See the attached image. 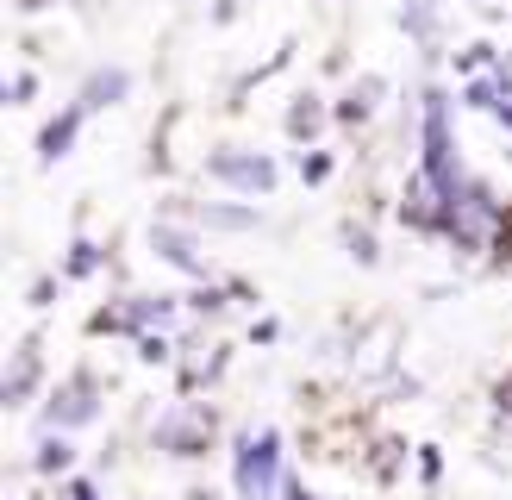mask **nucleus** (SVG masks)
<instances>
[{
    "instance_id": "nucleus-1",
    "label": "nucleus",
    "mask_w": 512,
    "mask_h": 500,
    "mask_svg": "<svg viewBox=\"0 0 512 500\" xmlns=\"http://www.w3.org/2000/svg\"><path fill=\"white\" fill-rule=\"evenodd\" d=\"M281 438L275 432H256V438H244V450H238V488L250 494V500H269L275 494V482H281Z\"/></svg>"
},
{
    "instance_id": "nucleus-2",
    "label": "nucleus",
    "mask_w": 512,
    "mask_h": 500,
    "mask_svg": "<svg viewBox=\"0 0 512 500\" xmlns=\"http://www.w3.org/2000/svg\"><path fill=\"white\" fill-rule=\"evenodd\" d=\"M207 169L225 175V182H238V188H250V194L275 188V163H263V157H238V150H213Z\"/></svg>"
},
{
    "instance_id": "nucleus-3",
    "label": "nucleus",
    "mask_w": 512,
    "mask_h": 500,
    "mask_svg": "<svg viewBox=\"0 0 512 500\" xmlns=\"http://www.w3.org/2000/svg\"><path fill=\"white\" fill-rule=\"evenodd\" d=\"M150 238H157V250H163V257H169L175 269H188V275H200V257H194V238H182V232H175V225H157V232H150Z\"/></svg>"
},
{
    "instance_id": "nucleus-4",
    "label": "nucleus",
    "mask_w": 512,
    "mask_h": 500,
    "mask_svg": "<svg viewBox=\"0 0 512 500\" xmlns=\"http://www.w3.org/2000/svg\"><path fill=\"white\" fill-rule=\"evenodd\" d=\"M119 94H125V75H119V69H100L94 82L82 88V100H75V107H82V113H94V107H113Z\"/></svg>"
},
{
    "instance_id": "nucleus-5",
    "label": "nucleus",
    "mask_w": 512,
    "mask_h": 500,
    "mask_svg": "<svg viewBox=\"0 0 512 500\" xmlns=\"http://www.w3.org/2000/svg\"><path fill=\"white\" fill-rule=\"evenodd\" d=\"M75 125H82V107H69L63 119H50V125H44V138H38V150H44V163H57L63 150H69V138H75Z\"/></svg>"
},
{
    "instance_id": "nucleus-6",
    "label": "nucleus",
    "mask_w": 512,
    "mask_h": 500,
    "mask_svg": "<svg viewBox=\"0 0 512 500\" xmlns=\"http://www.w3.org/2000/svg\"><path fill=\"white\" fill-rule=\"evenodd\" d=\"M57 419H63V425H75V419H94V388H88V382H75V388L57 400Z\"/></svg>"
},
{
    "instance_id": "nucleus-7",
    "label": "nucleus",
    "mask_w": 512,
    "mask_h": 500,
    "mask_svg": "<svg viewBox=\"0 0 512 500\" xmlns=\"http://www.w3.org/2000/svg\"><path fill=\"white\" fill-rule=\"evenodd\" d=\"M94 269H100V250H94L88 238H75V244H69V275H94Z\"/></svg>"
},
{
    "instance_id": "nucleus-8",
    "label": "nucleus",
    "mask_w": 512,
    "mask_h": 500,
    "mask_svg": "<svg viewBox=\"0 0 512 500\" xmlns=\"http://www.w3.org/2000/svg\"><path fill=\"white\" fill-rule=\"evenodd\" d=\"M207 219H213V225H256L250 207H207Z\"/></svg>"
},
{
    "instance_id": "nucleus-9",
    "label": "nucleus",
    "mask_w": 512,
    "mask_h": 500,
    "mask_svg": "<svg viewBox=\"0 0 512 500\" xmlns=\"http://www.w3.org/2000/svg\"><path fill=\"white\" fill-rule=\"evenodd\" d=\"M38 463H44V469H69V444H44Z\"/></svg>"
},
{
    "instance_id": "nucleus-10",
    "label": "nucleus",
    "mask_w": 512,
    "mask_h": 500,
    "mask_svg": "<svg viewBox=\"0 0 512 500\" xmlns=\"http://www.w3.org/2000/svg\"><path fill=\"white\" fill-rule=\"evenodd\" d=\"M494 100H500L494 82H475V88H469V107H494Z\"/></svg>"
},
{
    "instance_id": "nucleus-11",
    "label": "nucleus",
    "mask_w": 512,
    "mask_h": 500,
    "mask_svg": "<svg viewBox=\"0 0 512 500\" xmlns=\"http://www.w3.org/2000/svg\"><path fill=\"white\" fill-rule=\"evenodd\" d=\"M325 169H331L325 150H319V157H306V182H325Z\"/></svg>"
},
{
    "instance_id": "nucleus-12",
    "label": "nucleus",
    "mask_w": 512,
    "mask_h": 500,
    "mask_svg": "<svg viewBox=\"0 0 512 500\" xmlns=\"http://www.w3.org/2000/svg\"><path fill=\"white\" fill-rule=\"evenodd\" d=\"M25 100H38V82H25V75H19V82H13V107H25Z\"/></svg>"
},
{
    "instance_id": "nucleus-13",
    "label": "nucleus",
    "mask_w": 512,
    "mask_h": 500,
    "mask_svg": "<svg viewBox=\"0 0 512 500\" xmlns=\"http://www.w3.org/2000/svg\"><path fill=\"white\" fill-rule=\"evenodd\" d=\"M69 500H94V488H88V482H75V494H69Z\"/></svg>"
}]
</instances>
